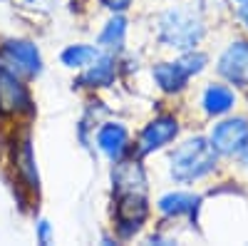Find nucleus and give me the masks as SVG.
Masks as SVG:
<instances>
[{
  "instance_id": "obj_1",
  "label": "nucleus",
  "mask_w": 248,
  "mask_h": 246,
  "mask_svg": "<svg viewBox=\"0 0 248 246\" xmlns=\"http://www.w3.org/2000/svg\"><path fill=\"white\" fill-rule=\"evenodd\" d=\"M216 157L218 152L211 147L209 139L194 137L184 142L179 149L171 154V177L176 181H196L209 177L216 169Z\"/></svg>"
},
{
  "instance_id": "obj_2",
  "label": "nucleus",
  "mask_w": 248,
  "mask_h": 246,
  "mask_svg": "<svg viewBox=\"0 0 248 246\" xmlns=\"http://www.w3.org/2000/svg\"><path fill=\"white\" fill-rule=\"evenodd\" d=\"M203 37V20L186 8H171L159 17V40L174 50H194Z\"/></svg>"
},
{
  "instance_id": "obj_3",
  "label": "nucleus",
  "mask_w": 248,
  "mask_h": 246,
  "mask_svg": "<svg viewBox=\"0 0 248 246\" xmlns=\"http://www.w3.org/2000/svg\"><path fill=\"white\" fill-rule=\"evenodd\" d=\"M206 63H209V57L201 55V52H186L181 60L176 63H161L152 70L156 85L164 90V92H181L186 87V82H189L194 75H199Z\"/></svg>"
},
{
  "instance_id": "obj_4",
  "label": "nucleus",
  "mask_w": 248,
  "mask_h": 246,
  "mask_svg": "<svg viewBox=\"0 0 248 246\" xmlns=\"http://www.w3.org/2000/svg\"><path fill=\"white\" fill-rule=\"evenodd\" d=\"M149 207H147V197L144 192H124L117 194V207H114V216H117V229L124 239L134 236L141 224L147 221Z\"/></svg>"
},
{
  "instance_id": "obj_5",
  "label": "nucleus",
  "mask_w": 248,
  "mask_h": 246,
  "mask_svg": "<svg viewBox=\"0 0 248 246\" xmlns=\"http://www.w3.org/2000/svg\"><path fill=\"white\" fill-rule=\"evenodd\" d=\"M209 142L218 154H241V149L248 142V119L246 117L223 119L221 125L214 127Z\"/></svg>"
},
{
  "instance_id": "obj_6",
  "label": "nucleus",
  "mask_w": 248,
  "mask_h": 246,
  "mask_svg": "<svg viewBox=\"0 0 248 246\" xmlns=\"http://www.w3.org/2000/svg\"><path fill=\"white\" fill-rule=\"evenodd\" d=\"M3 57L20 75L37 77L43 72V55H40V50L32 43H28V40H8L3 45Z\"/></svg>"
},
{
  "instance_id": "obj_7",
  "label": "nucleus",
  "mask_w": 248,
  "mask_h": 246,
  "mask_svg": "<svg viewBox=\"0 0 248 246\" xmlns=\"http://www.w3.org/2000/svg\"><path fill=\"white\" fill-rule=\"evenodd\" d=\"M176 134H179V122H176V117L161 115V117L152 119L149 125L141 130V134H139V145H137L139 157L152 154V152H156V149H161V147H167Z\"/></svg>"
},
{
  "instance_id": "obj_8",
  "label": "nucleus",
  "mask_w": 248,
  "mask_h": 246,
  "mask_svg": "<svg viewBox=\"0 0 248 246\" xmlns=\"http://www.w3.org/2000/svg\"><path fill=\"white\" fill-rule=\"evenodd\" d=\"M32 110V99L28 87L15 77L13 70L0 67V112H30Z\"/></svg>"
},
{
  "instance_id": "obj_9",
  "label": "nucleus",
  "mask_w": 248,
  "mask_h": 246,
  "mask_svg": "<svg viewBox=\"0 0 248 246\" xmlns=\"http://www.w3.org/2000/svg\"><path fill=\"white\" fill-rule=\"evenodd\" d=\"M218 72L236 87H248V43H231L218 57Z\"/></svg>"
},
{
  "instance_id": "obj_10",
  "label": "nucleus",
  "mask_w": 248,
  "mask_h": 246,
  "mask_svg": "<svg viewBox=\"0 0 248 246\" xmlns=\"http://www.w3.org/2000/svg\"><path fill=\"white\" fill-rule=\"evenodd\" d=\"M97 147L102 149V154H105L107 159L117 162L122 159V154L127 152L129 147V132L124 125H119V122H107L105 127H99L97 132Z\"/></svg>"
},
{
  "instance_id": "obj_11",
  "label": "nucleus",
  "mask_w": 248,
  "mask_h": 246,
  "mask_svg": "<svg viewBox=\"0 0 248 246\" xmlns=\"http://www.w3.org/2000/svg\"><path fill=\"white\" fill-rule=\"evenodd\" d=\"M112 184L114 192L124 194V192H144L147 194V177L139 162H122L117 159V167L112 172Z\"/></svg>"
},
{
  "instance_id": "obj_12",
  "label": "nucleus",
  "mask_w": 248,
  "mask_h": 246,
  "mask_svg": "<svg viewBox=\"0 0 248 246\" xmlns=\"http://www.w3.org/2000/svg\"><path fill=\"white\" fill-rule=\"evenodd\" d=\"M114 72H117L114 57L112 55H99L92 65H87L85 75L79 77V85H85V87H107V85H112Z\"/></svg>"
},
{
  "instance_id": "obj_13",
  "label": "nucleus",
  "mask_w": 248,
  "mask_h": 246,
  "mask_svg": "<svg viewBox=\"0 0 248 246\" xmlns=\"http://www.w3.org/2000/svg\"><path fill=\"white\" fill-rule=\"evenodd\" d=\"M201 105L206 110V115H226L233 105H236V95L231 87H226V85H209L203 92V99H201Z\"/></svg>"
},
{
  "instance_id": "obj_14",
  "label": "nucleus",
  "mask_w": 248,
  "mask_h": 246,
  "mask_svg": "<svg viewBox=\"0 0 248 246\" xmlns=\"http://www.w3.org/2000/svg\"><path fill=\"white\" fill-rule=\"evenodd\" d=\"M124 40H127V17L114 13V17L99 33V48H105L109 55H117L124 50Z\"/></svg>"
},
{
  "instance_id": "obj_15",
  "label": "nucleus",
  "mask_w": 248,
  "mask_h": 246,
  "mask_svg": "<svg viewBox=\"0 0 248 246\" xmlns=\"http://www.w3.org/2000/svg\"><path fill=\"white\" fill-rule=\"evenodd\" d=\"M15 167H17V174L23 179L30 189L37 192L40 187V177H37V167H35V152H32V145L30 139H23L20 147L15 152Z\"/></svg>"
},
{
  "instance_id": "obj_16",
  "label": "nucleus",
  "mask_w": 248,
  "mask_h": 246,
  "mask_svg": "<svg viewBox=\"0 0 248 246\" xmlns=\"http://www.w3.org/2000/svg\"><path fill=\"white\" fill-rule=\"evenodd\" d=\"M199 199L194 194H186V192H174L159 199V212L164 216H181V214H194Z\"/></svg>"
},
{
  "instance_id": "obj_17",
  "label": "nucleus",
  "mask_w": 248,
  "mask_h": 246,
  "mask_svg": "<svg viewBox=\"0 0 248 246\" xmlns=\"http://www.w3.org/2000/svg\"><path fill=\"white\" fill-rule=\"evenodd\" d=\"M97 57H99V48H92V45H70L60 55L62 65L72 67V70H82V67L92 65Z\"/></svg>"
},
{
  "instance_id": "obj_18",
  "label": "nucleus",
  "mask_w": 248,
  "mask_h": 246,
  "mask_svg": "<svg viewBox=\"0 0 248 246\" xmlns=\"http://www.w3.org/2000/svg\"><path fill=\"white\" fill-rule=\"evenodd\" d=\"M37 241L40 244H50L52 241V227H50V221H45V219L37 221Z\"/></svg>"
},
{
  "instance_id": "obj_19",
  "label": "nucleus",
  "mask_w": 248,
  "mask_h": 246,
  "mask_svg": "<svg viewBox=\"0 0 248 246\" xmlns=\"http://www.w3.org/2000/svg\"><path fill=\"white\" fill-rule=\"evenodd\" d=\"M99 3L105 5L107 10H112V13H124L132 5V0H99Z\"/></svg>"
},
{
  "instance_id": "obj_20",
  "label": "nucleus",
  "mask_w": 248,
  "mask_h": 246,
  "mask_svg": "<svg viewBox=\"0 0 248 246\" xmlns=\"http://www.w3.org/2000/svg\"><path fill=\"white\" fill-rule=\"evenodd\" d=\"M238 15H241V20L248 25V0H243V5H241V10H238Z\"/></svg>"
},
{
  "instance_id": "obj_21",
  "label": "nucleus",
  "mask_w": 248,
  "mask_h": 246,
  "mask_svg": "<svg viewBox=\"0 0 248 246\" xmlns=\"http://www.w3.org/2000/svg\"><path fill=\"white\" fill-rule=\"evenodd\" d=\"M238 3H243V0H238Z\"/></svg>"
}]
</instances>
